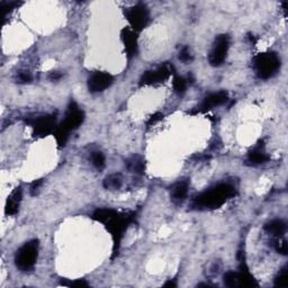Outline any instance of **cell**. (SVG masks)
Segmentation results:
<instances>
[{"label":"cell","instance_id":"52a82bcc","mask_svg":"<svg viewBox=\"0 0 288 288\" xmlns=\"http://www.w3.org/2000/svg\"><path fill=\"white\" fill-rule=\"evenodd\" d=\"M230 46V38L227 35H220L215 40V43L213 45V49L209 53V63L213 67L221 66L225 60L229 51Z\"/></svg>","mask_w":288,"mask_h":288},{"label":"cell","instance_id":"6da1fadb","mask_svg":"<svg viewBox=\"0 0 288 288\" xmlns=\"http://www.w3.org/2000/svg\"><path fill=\"white\" fill-rule=\"evenodd\" d=\"M236 189L229 184H220L195 197L194 207L197 209H215L232 198Z\"/></svg>","mask_w":288,"mask_h":288},{"label":"cell","instance_id":"7c38bea8","mask_svg":"<svg viewBox=\"0 0 288 288\" xmlns=\"http://www.w3.org/2000/svg\"><path fill=\"white\" fill-rule=\"evenodd\" d=\"M227 99H229V97H227V95L224 91L211 94L208 95L207 97L204 99V102H202L201 108L203 111H209V109H213L214 107H218V106L225 104Z\"/></svg>","mask_w":288,"mask_h":288},{"label":"cell","instance_id":"4dcf8cb0","mask_svg":"<svg viewBox=\"0 0 288 288\" xmlns=\"http://www.w3.org/2000/svg\"><path fill=\"white\" fill-rule=\"evenodd\" d=\"M165 286L166 287H176V284L173 282H168V283L165 284Z\"/></svg>","mask_w":288,"mask_h":288},{"label":"cell","instance_id":"484cf974","mask_svg":"<svg viewBox=\"0 0 288 288\" xmlns=\"http://www.w3.org/2000/svg\"><path fill=\"white\" fill-rule=\"evenodd\" d=\"M179 59L181 60V61H184V62L190 61V60H191V54H190L189 49H188V48H184L183 50H181L180 53H179Z\"/></svg>","mask_w":288,"mask_h":288},{"label":"cell","instance_id":"83f0119b","mask_svg":"<svg viewBox=\"0 0 288 288\" xmlns=\"http://www.w3.org/2000/svg\"><path fill=\"white\" fill-rule=\"evenodd\" d=\"M50 79H51L52 81H56V80H60L62 78V74L58 72V71H55V72H52L51 74H50Z\"/></svg>","mask_w":288,"mask_h":288},{"label":"cell","instance_id":"ac0fdd59","mask_svg":"<svg viewBox=\"0 0 288 288\" xmlns=\"http://www.w3.org/2000/svg\"><path fill=\"white\" fill-rule=\"evenodd\" d=\"M268 155L259 149L250 151L248 154V161L251 162L252 165H262V163L268 161Z\"/></svg>","mask_w":288,"mask_h":288},{"label":"cell","instance_id":"8992f818","mask_svg":"<svg viewBox=\"0 0 288 288\" xmlns=\"http://www.w3.org/2000/svg\"><path fill=\"white\" fill-rule=\"evenodd\" d=\"M224 284L227 287H254L258 283L247 269L240 271H229L224 275Z\"/></svg>","mask_w":288,"mask_h":288},{"label":"cell","instance_id":"4fadbf2b","mask_svg":"<svg viewBox=\"0 0 288 288\" xmlns=\"http://www.w3.org/2000/svg\"><path fill=\"white\" fill-rule=\"evenodd\" d=\"M122 40L125 45V50L127 55L134 56L137 53V37L134 31H131L129 28L122 31Z\"/></svg>","mask_w":288,"mask_h":288},{"label":"cell","instance_id":"30bf717a","mask_svg":"<svg viewBox=\"0 0 288 288\" xmlns=\"http://www.w3.org/2000/svg\"><path fill=\"white\" fill-rule=\"evenodd\" d=\"M56 119L55 116L46 115L35 119L32 122V126L34 129V134L37 136H46L55 131Z\"/></svg>","mask_w":288,"mask_h":288},{"label":"cell","instance_id":"e0dca14e","mask_svg":"<svg viewBox=\"0 0 288 288\" xmlns=\"http://www.w3.org/2000/svg\"><path fill=\"white\" fill-rule=\"evenodd\" d=\"M126 167L131 172L137 173V175H142L145 170V163L143 161V159L138 155L132 156V158L127 160Z\"/></svg>","mask_w":288,"mask_h":288},{"label":"cell","instance_id":"cb8c5ba5","mask_svg":"<svg viewBox=\"0 0 288 288\" xmlns=\"http://www.w3.org/2000/svg\"><path fill=\"white\" fill-rule=\"evenodd\" d=\"M63 286H67V287H76V288H85V287H88V283L85 282L83 279H77V280H73V282H70V283H62Z\"/></svg>","mask_w":288,"mask_h":288},{"label":"cell","instance_id":"9c48e42d","mask_svg":"<svg viewBox=\"0 0 288 288\" xmlns=\"http://www.w3.org/2000/svg\"><path fill=\"white\" fill-rule=\"evenodd\" d=\"M172 72V67L163 66L158 68L156 70L147 71L140 79L141 86H151V85L160 84L168 79Z\"/></svg>","mask_w":288,"mask_h":288},{"label":"cell","instance_id":"f1b7e54d","mask_svg":"<svg viewBox=\"0 0 288 288\" xmlns=\"http://www.w3.org/2000/svg\"><path fill=\"white\" fill-rule=\"evenodd\" d=\"M161 117H163L161 114H156V115H154V116H152V119H150V122H149V124H154V123H156L158 122V120H160L161 119Z\"/></svg>","mask_w":288,"mask_h":288},{"label":"cell","instance_id":"3957f363","mask_svg":"<svg viewBox=\"0 0 288 288\" xmlns=\"http://www.w3.org/2000/svg\"><path fill=\"white\" fill-rule=\"evenodd\" d=\"M280 68V59L276 53H262L255 56L254 69L261 79H269Z\"/></svg>","mask_w":288,"mask_h":288},{"label":"cell","instance_id":"9a60e30c","mask_svg":"<svg viewBox=\"0 0 288 288\" xmlns=\"http://www.w3.org/2000/svg\"><path fill=\"white\" fill-rule=\"evenodd\" d=\"M266 232L272 237H280L286 232V223L282 220H273L265 225Z\"/></svg>","mask_w":288,"mask_h":288},{"label":"cell","instance_id":"d6986e66","mask_svg":"<svg viewBox=\"0 0 288 288\" xmlns=\"http://www.w3.org/2000/svg\"><path fill=\"white\" fill-rule=\"evenodd\" d=\"M115 213L116 211H114V209L111 208H99L97 211H95L94 214H92V219H94L95 221L105 224Z\"/></svg>","mask_w":288,"mask_h":288},{"label":"cell","instance_id":"5b68a950","mask_svg":"<svg viewBox=\"0 0 288 288\" xmlns=\"http://www.w3.org/2000/svg\"><path fill=\"white\" fill-rule=\"evenodd\" d=\"M126 17L133 31L141 32L144 27H147L149 20H150V13H149L147 6L138 3L127 10Z\"/></svg>","mask_w":288,"mask_h":288},{"label":"cell","instance_id":"ffe728a7","mask_svg":"<svg viewBox=\"0 0 288 288\" xmlns=\"http://www.w3.org/2000/svg\"><path fill=\"white\" fill-rule=\"evenodd\" d=\"M104 187L106 189L116 190L122 187V178L119 175H111L105 178L104 180Z\"/></svg>","mask_w":288,"mask_h":288},{"label":"cell","instance_id":"5bb4252c","mask_svg":"<svg viewBox=\"0 0 288 288\" xmlns=\"http://www.w3.org/2000/svg\"><path fill=\"white\" fill-rule=\"evenodd\" d=\"M22 200V189L16 188V190L8 197L6 204V214L7 215H15L19 209V203Z\"/></svg>","mask_w":288,"mask_h":288},{"label":"cell","instance_id":"7402d4cb","mask_svg":"<svg viewBox=\"0 0 288 288\" xmlns=\"http://www.w3.org/2000/svg\"><path fill=\"white\" fill-rule=\"evenodd\" d=\"M187 85H188V80L184 77H176L173 79V89L177 94H184L187 89Z\"/></svg>","mask_w":288,"mask_h":288},{"label":"cell","instance_id":"8fae6325","mask_svg":"<svg viewBox=\"0 0 288 288\" xmlns=\"http://www.w3.org/2000/svg\"><path fill=\"white\" fill-rule=\"evenodd\" d=\"M113 77L106 72H95L88 79V88L91 92L104 91L111 87L113 84Z\"/></svg>","mask_w":288,"mask_h":288},{"label":"cell","instance_id":"603a6c76","mask_svg":"<svg viewBox=\"0 0 288 288\" xmlns=\"http://www.w3.org/2000/svg\"><path fill=\"white\" fill-rule=\"evenodd\" d=\"M275 286L277 287H286L288 286V269L287 267L282 269L277 277L275 278Z\"/></svg>","mask_w":288,"mask_h":288},{"label":"cell","instance_id":"277c9868","mask_svg":"<svg viewBox=\"0 0 288 288\" xmlns=\"http://www.w3.org/2000/svg\"><path fill=\"white\" fill-rule=\"evenodd\" d=\"M38 255V241L33 240L25 243L22 248L17 251L15 262L17 268L22 271H28L33 269L36 264Z\"/></svg>","mask_w":288,"mask_h":288},{"label":"cell","instance_id":"d4e9b609","mask_svg":"<svg viewBox=\"0 0 288 288\" xmlns=\"http://www.w3.org/2000/svg\"><path fill=\"white\" fill-rule=\"evenodd\" d=\"M17 81L22 84H26V83H31L32 81V76L26 71H23V72H19L17 74Z\"/></svg>","mask_w":288,"mask_h":288},{"label":"cell","instance_id":"7a4b0ae2","mask_svg":"<svg viewBox=\"0 0 288 288\" xmlns=\"http://www.w3.org/2000/svg\"><path fill=\"white\" fill-rule=\"evenodd\" d=\"M134 219V215L132 213H119L116 212L107 222L105 223L106 227L109 231V233L112 234L114 239V244L115 248L119 247L120 243V240L123 239L124 233L131 223H132Z\"/></svg>","mask_w":288,"mask_h":288},{"label":"cell","instance_id":"4316f807","mask_svg":"<svg viewBox=\"0 0 288 288\" xmlns=\"http://www.w3.org/2000/svg\"><path fill=\"white\" fill-rule=\"evenodd\" d=\"M275 248H276V250L279 252V254H287V243H286L285 240L282 241V242L277 241L276 244H275Z\"/></svg>","mask_w":288,"mask_h":288},{"label":"cell","instance_id":"ba28073f","mask_svg":"<svg viewBox=\"0 0 288 288\" xmlns=\"http://www.w3.org/2000/svg\"><path fill=\"white\" fill-rule=\"evenodd\" d=\"M84 119H85L84 112L81 111V109L78 107L74 102H72V104L69 106V109H68L66 119L63 120V123L60 125V127L65 130L66 132L70 133L71 131H74L76 129H78V127L83 124Z\"/></svg>","mask_w":288,"mask_h":288},{"label":"cell","instance_id":"2e32d148","mask_svg":"<svg viewBox=\"0 0 288 288\" xmlns=\"http://www.w3.org/2000/svg\"><path fill=\"white\" fill-rule=\"evenodd\" d=\"M188 194V183L187 181H179L171 188V198L175 203H183L186 200Z\"/></svg>","mask_w":288,"mask_h":288},{"label":"cell","instance_id":"44dd1931","mask_svg":"<svg viewBox=\"0 0 288 288\" xmlns=\"http://www.w3.org/2000/svg\"><path fill=\"white\" fill-rule=\"evenodd\" d=\"M91 162L96 168L102 170L104 168L106 165V160H105V155L99 151H95L91 153Z\"/></svg>","mask_w":288,"mask_h":288},{"label":"cell","instance_id":"f546056e","mask_svg":"<svg viewBox=\"0 0 288 288\" xmlns=\"http://www.w3.org/2000/svg\"><path fill=\"white\" fill-rule=\"evenodd\" d=\"M42 185V180H37L36 183H35L33 186H32V188H31V190H32V194H34V191L35 190H37L38 188H40V186Z\"/></svg>","mask_w":288,"mask_h":288}]
</instances>
